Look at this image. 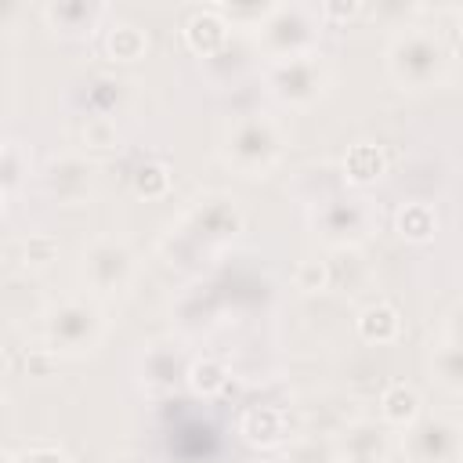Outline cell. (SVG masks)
Wrapping results in <instances>:
<instances>
[{
  "mask_svg": "<svg viewBox=\"0 0 463 463\" xmlns=\"http://www.w3.org/2000/svg\"><path fill=\"white\" fill-rule=\"evenodd\" d=\"M239 228H242V210L235 206V199L232 195H221V192H210V195L195 199L181 213L177 228H170V235L163 239V250L170 253V264L174 260L177 264H188L199 253L228 242Z\"/></svg>",
  "mask_w": 463,
  "mask_h": 463,
  "instance_id": "cell-1",
  "label": "cell"
},
{
  "mask_svg": "<svg viewBox=\"0 0 463 463\" xmlns=\"http://www.w3.org/2000/svg\"><path fill=\"white\" fill-rule=\"evenodd\" d=\"M445 65H449V51L441 36H434L423 25H409L387 43V72L405 90H427L441 83Z\"/></svg>",
  "mask_w": 463,
  "mask_h": 463,
  "instance_id": "cell-2",
  "label": "cell"
},
{
  "mask_svg": "<svg viewBox=\"0 0 463 463\" xmlns=\"http://www.w3.org/2000/svg\"><path fill=\"white\" fill-rule=\"evenodd\" d=\"M282 130L264 112H242L224 134V163L242 177H264L282 159Z\"/></svg>",
  "mask_w": 463,
  "mask_h": 463,
  "instance_id": "cell-3",
  "label": "cell"
},
{
  "mask_svg": "<svg viewBox=\"0 0 463 463\" xmlns=\"http://www.w3.org/2000/svg\"><path fill=\"white\" fill-rule=\"evenodd\" d=\"M318 25H322L318 7H307V4H275L271 14L257 29V47L271 61L311 54L315 43H318V33H322Z\"/></svg>",
  "mask_w": 463,
  "mask_h": 463,
  "instance_id": "cell-4",
  "label": "cell"
},
{
  "mask_svg": "<svg viewBox=\"0 0 463 463\" xmlns=\"http://www.w3.org/2000/svg\"><path fill=\"white\" fill-rule=\"evenodd\" d=\"M105 336V315L98 304L69 297L61 304H54L43 315V340L47 351H61V354H87L101 344Z\"/></svg>",
  "mask_w": 463,
  "mask_h": 463,
  "instance_id": "cell-5",
  "label": "cell"
},
{
  "mask_svg": "<svg viewBox=\"0 0 463 463\" xmlns=\"http://www.w3.org/2000/svg\"><path fill=\"white\" fill-rule=\"evenodd\" d=\"M326 83H329V65L315 51L300 54V58H286V61H268V69H264L268 94L293 109L315 105L322 98Z\"/></svg>",
  "mask_w": 463,
  "mask_h": 463,
  "instance_id": "cell-6",
  "label": "cell"
},
{
  "mask_svg": "<svg viewBox=\"0 0 463 463\" xmlns=\"http://www.w3.org/2000/svg\"><path fill=\"white\" fill-rule=\"evenodd\" d=\"M376 224V213H373V203L362 199V195H336L322 206L311 210V228L315 235L333 246V250H344V246H354L362 242Z\"/></svg>",
  "mask_w": 463,
  "mask_h": 463,
  "instance_id": "cell-7",
  "label": "cell"
},
{
  "mask_svg": "<svg viewBox=\"0 0 463 463\" xmlns=\"http://www.w3.org/2000/svg\"><path fill=\"white\" fill-rule=\"evenodd\" d=\"M80 275L94 293H119L134 279V253L123 239L98 235L80 257Z\"/></svg>",
  "mask_w": 463,
  "mask_h": 463,
  "instance_id": "cell-8",
  "label": "cell"
},
{
  "mask_svg": "<svg viewBox=\"0 0 463 463\" xmlns=\"http://www.w3.org/2000/svg\"><path fill=\"white\" fill-rule=\"evenodd\" d=\"M409 463H459L463 459V427L449 416H420L405 430Z\"/></svg>",
  "mask_w": 463,
  "mask_h": 463,
  "instance_id": "cell-9",
  "label": "cell"
},
{
  "mask_svg": "<svg viewBox=\"0 0 463 463\" xmlns=\"http://www.w3.org/2000/svg\"><path fill=\"white\" fill-rule=\"evenodd\" d=\"M90 184H94V166L83 159V156H58L47 163L43 170V188L54 203H65V206H76L90 195Z\"/></svg>",
  "mask_w": 463,
  "mask_h": 463,
  "instance_id": "cell-10",
  "label": "cell"
},
{
  "mask_svg": "<svg viewBox=\"0 0 463 463\" xmlns=\"http://www.w3.org/2000/svg\"><path fill=\"white\" fill-rule=\"evenodd\" d=\"M137 369H141V383H145L148 391H170V387H177L181 380H188L192 362H188V354H184L177 344L156 340V344H148V347L141 351Z\"/></svg>",
  "mask_w": 463,
  "mask_h": 463,
  "instance_id": "cell-11",
  "label": "cell"
},
{
  "mask_svg": "<svg viewBox=\"0 0 463 463\" xmlns=\"http://www.w3.org/2000/svg\"><path fill=\"white\" fill-rule=\"evenodd\" d=\"M340 463H383L387 459V430L376 420H354L336 438Z\"/></svg>",
  "mask_w": 463,
  "mask_h": 463,
  "instance_id": "cell-12",
  "label": "cell"
},
{
  "mask_svg": "<svg viewBox=\"0 0 463 463\" xmlns=\"http://www.w3.org/2000/svg\"><path fill=\"white\" fill-rule=\"evenodd\" d=\"M105 11H109L105 4H90V0H51L43 4V22L61 36H90L105 18Z\"/></svg>",
  "mask_w": 463,
  "mask_h": 463,
  "instance_id": "cell-13",
  "label": "cell"
},
{
  "mask_svg": "<svg viewBox=\"0 0 463 463\" xmlns=\"http://www.w3.org/2000/svg\"><path fill=\"white\" fill-rule=\"evenodd\" d=\"M239 434L257 449H275L289 438V420L279 405H250L239 420Z\"/></svg>",
  "mask_w": 463,
  "mask_h": 463,
  "instance_id": "cell-14",
  "label": "cell"
},
{
  "mask_svg": "<svg viewBox=\"0 0 463 463\" xmlns=\"http://www.w3.org/2000/svg\"><path fill=\"white\" fill-rule=\"evenodd\" d=\"M221 315V293L217 286H192L177 297V307H174V318L184 333H203L217 322Z\"/></svg>",
  "mask_w": 463,
  "mask_h": 463,
  "instance_id": "cell-15",
  "label": "cell"
},
{
  "mask_svg": "<svg viewBox=\"0 0 463 463\" xmlns=\"http://www.w3.org/2000/svg\"><path fill=\"white\" fill-rule=\"evenodd\" d=\"M228 22L221 18L217 7H206V11H195L188 22H184V43L199 54V58H210L217 54L224 43H228Z\"/></svg>",
  "mask_w": 463,
  "mask_h": 463,
  "instance_id": "cell-16",
  "label": "cell"
},
{
  "mask_svg": "<svg viewBox=\"0 0 463 463\" xmlns=\"http://www.w3.org/2000/svg\"><path fill=\"white\" fill-rule=\"evenodd\" d=\"M380 416H383V423H391V427H398V430H409V427L423 416L420 391L409 387V383H391V387L380 394Z\"/></svg>",
  "mask_w": 463,
  "mask_h": 463,
  "instance_id": "cell-17",
  "label": "cell"
},
{
  "mask_svg": "<svg viewBox=\"0 0 463 463\" xmlns=\"http://www.w3.org/2000/svg\"><path fill=\"white\" fill-rule=\"evenodd\" d=\"M383 152H380V145H369V141H358V145H351L347 148V156H344V163H340V177H344V184H373L380 174H383Z\"/></svg>",
  "mask_w": 463,
  "mask_h": 463,
  "instance_id": "cell-18",
  "label": "cell"
},
{
  "mask_svg": "<svg viewBox=\"0 0 463 463\" xmlns=\"http://www.w3.org/2000/svg\"><path fill=\"white\" fill-rule=\"evenodd\" d=\"M398 333H402V318L387 300H376V304L362 307V315H358V336L362 340L391 344V340H398Z\"/></svg>",
  "mask_w": 463,
  "mask_h": 463,
  "instance_id": "cell-19",
  "label": "cell"
},
{
  "mask_svg": "<svg viewBox=\"0 0 463 463\" xmlns=\"http://www.w3.org/2000/svg\"><path fill=\"white\" fill-rule=\"evenodd\" d=\"M105 51L112 61H137L148 51V36L134 22H116L105 33Z\"/></svg>",
  "mask_w": 463,
  "mask_h": 463,
  "instance_id": "cell-20",
  "label": "cell"
},
{
  "mask_svg": "<svg viewBox=\"0 0 463 463\" xmlns=\"http://www.w3.org/2000/svg\"><path fill=\"white\" fill-rule=\"evenodd\" d=\"M430 365H434V376L441 387L449 391H463V344H452V340H441L430 354Z\"/></svg>",
  "mask_w": 463,
  "mask_h": 463,
  "instance_id": "cell-21",
  "label": "cell"
},
{
  "mask_svg": "<svg viewBox=\"0 0 463 463\" xmlns=\"http://www.w3.org/2000/svg\"><path fill=\"white\" fill-rule=\"evenodd\" d=\"M398 232H402V239H409V242H427L430 235H434V228H438V217H434V210L427 206V203H405L402 210H398Z\"/></svg>",
  "mask_w": 463,
  "mask_h": 463,
  "instance_id": "cell-22",
  "label": "cell"
},
{
  "mask_svg": "<svg viewBox=\"0 0 463 463\" xmlns=\"http://www.w3.org/2000/svg\"><path fill=\"white\" fill-rule=\"evenodd\" d=\"M228 383V369L217 362V358H195L192 369H188V387L199 394V398H213L221 394Z\"/></svg>",
  "mask_w": 463,
  "mask_h": 463,
  "instance_id": "cell-23",
  "label": "cell"
},
{
  "mask_svg": "<svg viewBox=\"0 0 463 463\" xmlns=\"http://www.w3.org/2000/svg\"><path fill=\"white\" fill-rule=\"evenodd\" d=\"M221 11V18L232 25V29H260V22L271 14L275 4H213Z\"/></svg>",
  "mask_w": 463,
  "mask_h": 463,
  "instance_id": "cell-24",
  "label": "cell"
},
{
  "mask_svg": "<svg viewBox=\"0 0 463 463\" xmlns=\"http://www.w3.org/2000/svg\"><path fill=\"white\" fill-rule=\"evenodd\" d=\"M166 184H170V174H166V166L156 163V159H148V163H141V166L134 170V192L145 195V199H159V195L166 192Z\"/></svg>",
  "mask_w": 463,
  "mask_h": 463,
  "instance_id": "cell-25",
  "label": "cell"
},
{
  "mask_svg": "<svg viewBox=\"0 0 463 463\" xmlns=\"http://www.w3.org/2000/svg\"><path fill=\"white\" fill-rule=\"evenodd\" d=\"M282 463H336V449L329 441H318V438H304V441H293L286 459Z\"/></svg>",
  "mask_w": 463,
  "mask_h": 463,
  "instance_id": "cell-26",
  "label": "cell"
},
{
  "mask_svg": "<svg viewBox=\"0 0 463 463\" xmlns=\"http://www.w3.org/2000/svg\"><path fill=\"white\" fill-rule=\"evenodd\" d=\"M4 195L14 192V184L22 181V174H29V152L18 145V141H7L4 145Z\"/></svg>",
  "mask_w": 463,
  "mask_h": 463,
  "instance_id": "cell-27",
  "label": "cell"
},
{
  "mask_svg": "<svg viewBox=\"0 0 463 463\" xmlns=\"http://www.w3.org/2000/svg\"><path fill=\"white\" fill-rule=\"evenodd\" d=\"M293 282H297V289H304V293H318V289L333 286L329 260H300V264H297Z\"/></svg>",
  "mask_w": 463,
  "mask_h": 463,
  "instance_id": "cell-28",
  "label": "cell"
},
{
  "mask_svg": "<svg viewBox=\"0 0 463 463\" xmlns=\"http://www.w3.org/2000/svg\"><path fill=\"white\" fill-rule=\"evenodd\" d=\"M4 463H72L69 452L61 445H51V441H36L22 452H7Z\"/></svg>",
  "mask_w": 463,
  "mask_h": 463,
  "instance_id": "cell-29",
  "label": "cell"
},
{
  "mask_svg": "<svg viewBox=\"0 0 463 463\" xmlns=\"http://www.w3.org/2000/svg\"><path fill=\"white\" fill-rule=\"evenodd\" d=\"M203 61H206V69H210V72H217V65H224L221 83H228V80L246 65V54H242V47H239V43H232V40H228L217 54H210V58H203Z\"/></svg>",
  "mask_w": 463,
  "mask_h": 463,
  "instance_id": "cell-30",
  "label": "cell"
},
{
  "mask_svg": "<svg viewBox=\"0 0 463 463\" xmlns=\"http://www.w3.org/2000/svg\"><path fill=\"white\" fill-rule=\"evenodd\" d=\"M123 83H116V80H94L90 83V112L94 116H109L112 109H116V101H119V90ZM112 119V116H109Z\"/></svg>",
  "mask_w": 463,
  "mask_h": 463,
  "instance_id": "cell-31",
  "label": "cell"
},
{
  "mask_svg": "<svg viewBox=\"0 0 463 463\" xmlns=\"http://www.w3.org/2000/svg\"><path fill=\"white\" fill-rule=\"evenodd\" d=\"M83 141L94 145V148H112V145L119 141L116 119H109V116H90L87 127H83Z\"/></svg>",
  "mask_w": 463,
  "mask_h": 463,
  "instance_id": "cell-32",
  "label": "cell"
},
{
  "mask_svg": "<svg viewBox=\"0 0 463 463\" xmlns=\"http://www.w3.org/2000/svg\"><path fill=\"white\" fill-rule=\"evenodd\" d=\"M54 253H58V242L51 235H33L25 242V264H47L54 260Z\"/></svg>",
  "mask_w": 463,
  "mask_h": 463,
  "instance_id": "cell-33",
  "label": "cell"
},
{
  "mask_svg": "<svg viewBox=\"0 0 463 463\" xmlns=\"http://www.w3.org/2000/svg\"><path fill=\"white\" fill-rule=\"evenodd\" d=\"M358 11H362L358 4H336V0L318 4V18H322V22H344V18H354Z\"/></svg>",
  "mask_w": 463,
  "mask_h": 463,
  "instance_id": "cell-34",
  "label": "cell"
},
{
  "mask_svg": "<svg viewBox=\"0 0 463 463\" xmlns=\"http://www.w3.org/2000/svg\"><path fill=\"white\" fill-rule=\"evenodd\" d=\"M445 340H452V344H463V300L449 311V318H445Z\"/></svg>",
  "mask_w": 463,
  "mask_h": 463,
  "instance_id": "cell-35",
  "label": "cell"
},
{
  "mask_svg": "<svg viewBox=\"0 0 463 463\" xmlns=\"http://www.w3.org/2000/svg\"><path fill=\"white\" fill-rule=\"evenodd\" d=\"M456 25H459V36H463V7H459V14H456Z\"/></svg>",
  "mask_w": 463,
  "mask_h": 463,
  "instance_id": "cell-36",
  "label": "cell"
},
{
  "mask_svg": "<svg viewBox=\"0 0 463 463\" xmlns=\"http://www.w3.org/2000/svg\"><path fill=\"white\" fill-rule=\"evenodd\" d=\"M264 463H282V459H264Z\"/></svg>",
  "mask_w": 463,
  "mask_h": 463,
  "instance_id": "cell-37",
  "label": "cell"
}]
</instances>
